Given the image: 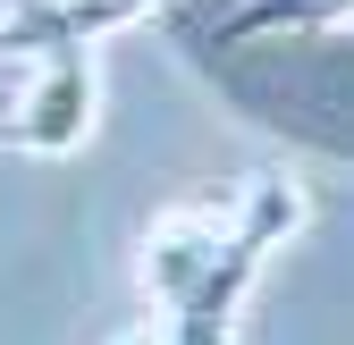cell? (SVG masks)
Wrapping results in <instances>:
<instances>
[{"mask_svg":"<svg viewBox=\"0 0 354 345\" xmlns=\"http://www.w3.org/2000/svg\"><path fill=\"white\" fill-rule=\"evenodd\" d=\"M295 228H304V194L287 177H245L228 194L177 202L144 236V295L169 320H219V328H236L245 286L261 278L270 244H287Z\"/></svg>","mask_w":354,"mask_h":345,"instance_id":"1","label":"cell"},{"mask_svg":"<svg viewBox=\"0 0 354 345\" xmlns=\"http://www.w3.org/2000/svg\"><path fill=\"white\" fill-rule=\"evenodd\" d=\"M17 101H9V144L59 160L93 135V110H102V76H93V42H51V51L17 59Z\"/></svg>","mask_w":354,"mask_h":345,"instance_id":"2","label":"cell"},{"mask_svg":"<svg viewBox=\"0 0 354 345\" xmlns=\"http://www.w3.org/2000/svg\"><path fill=\"white\" fill-rule=\"evenodd\" d=\"M160 9V0H9L0 9V59H34L51 42H102L110 26Z\"/></svg>","mask_w":354,"mask_h":345,"instance_id":"3","label":"cell"},{"mask_svg":"<svg viewBox=\"0 0 354 345\" xmlns=\"http://www.w3.org/2000/svg\"><path fill=\"white\" fill-rule=\"evenodd\" d=\"M354 17V0H245V9L219 26V42H253V34H313Z\"/></svg>","mask_w":354,"mask_h":345,"instance_id":"4","label":"cell"},{"mask_svg":"<svg viewBox=\"0 0 354 345\" xmlns=\"http://www.w3.org/2000/svg\"><path fill=\"white\" fill-rule=\"evenodd\" d=\"M127 345H160V328H136V337H127Z\"/></svg>","mask_w":354,"mask_h":345,"instance_id":"5","label":"cell"}]
</instances>
